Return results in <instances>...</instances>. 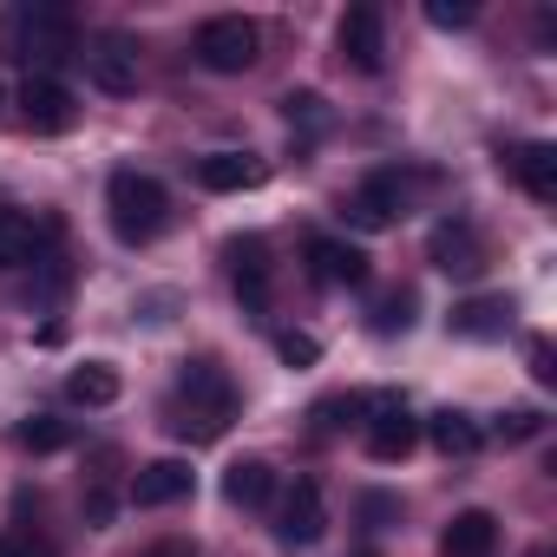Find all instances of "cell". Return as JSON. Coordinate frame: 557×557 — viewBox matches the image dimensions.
I'll return each mask as SVG.
<instances>
[{"mask_svg":"<svg viewBox=\"0 0 557 557\" xmlns=\"http://www.w3.org/2000/svg\"><path fill=\"white\" fill-rule=\"evenodd\" d=\"M47 223H34L27 210H0V269H27L47 256Z\"/></svg>","mask_w":557,"mask_h":557,"instance_id":"cell-17","label":"cell"},{"mask_svg":"<svg viewBox=\"0 0 557 557\" xmlns=\"http://www.w3.org/2000/svg\"><path fill=\"white\" fill-rule=\"evenodd\" d=\"M335 40H342V60H348L355 73L374 79V73L387 66V21H381V8H348Z\"/></svg>","mask_w":557,"mask_h":557,"instance_id":"cell-8","label":"cell"},{"mask_svg":"<svg viewBox=\"0 0 557 557\" xmlns=\"http://www.w3.org/2000/svg\"><path fill=\"white\" fill-rule=\"evenodd\" d=\"M309 269H315V283H329V289H361L368 283V256L355 243H342V236H315L309 243Z\"/></svg>","mask_w":557,"mask_h":557,"instance_id":"cell-13","label":"cell"},{"mask_svg":"<svg viewBox=\"0 0 557 557\" xmlns=\"http://www.w3.org/2000/svg\"><path fill=\"white\" fill-rule=\"evenodd\" d=\"M262 60V27L243 14H216L197 27V66L203 73H249Z\"/></svg>","mask_w":557,"mask_h":557,"instance_id":"cell-4","label":"cell"},{"mask_svg":"<svg viewBox=\"0 0 557 557\" xmlns=\"http://www.w3.org/2000/svg\"><path fill=\"white\" fill-rule=\"evenodd\" d=\"M14 446H21V453H60V446H73V426L53 420V413H34V420L14 426Z\"/></svg>","mask_w":557,"mask_h":557,"instance_id":"cell-23","label":"cell"},{"mask_svg":"<svg viewBox=\"0 0 557 557\" xmlns=\"http://www.w3.org/2000/svg\"><path fill=\"white\" fill-rule=\"evenodd\" d=\"M21 119H27V132L60 138V132H73V125H79V99H73L53 73H34V79L21 86Z\"/></svg>","mask_w":557,"mask_h":557,"instance_id":"cell-6","label":"cell"},{"mask_svg":"<svg viewBox=\"0 0 557 557\" xmlns=\"http://www.w3.org/2000/svg\"><path fill=\"white\" fill-rule=\"evenodd\" d=\"M426 256H433V269H446V275H479V269H485V236H479L466 216H446V223L433 230Z\"/></svg>","mask_w":557,"mask_h":557,"instance_id":"cell-11","label":"cell"},{"mask_svg":"<svg viewBox=\"0 0 557 557\" xmlns=\"http://www.w3.org/2000/svg\"><path fill=\"white\" fill-rule=\"evenodd\" d=\"M79 60H86V73H92L99 92H112V99H132L138 92V47L125 34H99Z\"/></svg>","mask_w":557,"mask_h":557,"instance_id":"cell-7","label":"cell"},{"mask_svg":"<svg viewBox=\"0 0 557 557\" xmlns=\"http://www.w3.org/2000/svg\"><path fill=\"white\" fill-rule=\"evenodd\" d=\"M524 557H550V544H537V550H524Z\"/></svg>","mask_w":557,"mask_h":557,"instance_id":"cell-32","label":"cell"},{"mask_svg":"<svg viewBox=\"0 0 557 557\" xmlns=\"http://www.w3.org/2000/svg\"><path fill=\"white\" fill-rule=\"evenodd\" d=\"M283 112H289V125H322V99L315 92H289Z\"/></svg>","mask_w":557,"mask_h":557,"instance_id":"cell-28","label":"cell"},{"mask_svg":"<svg viewBox=\"0 0 557 557\" xmlns=\"http://www.w3.org/2000/svg\"><path fill=\"white\" fill-rule=\"evenodd\" d=\"M407 216V177L400 171H374L355 197H348V223L355 230H387Z\"/></svg>","mask_w":557,"mask_h":557,"instance_id":"cell-9","label":"cell"},{"mask_svg":"<svg viewBox=\"0 0 557 557\" xmlns=\"http://www.w3.org/2000/svg\"><path fill=\"white\" fill-rule=\"evenodd\" d=\"M361 413H374V420H368V459L400 466V459L420 446V420L407 413L400 394H361Z\"/></svg>","mask_w":557,"mask_h":557,"instance_id":"cell-5","label":"cell"},{"mask_svg":"<svg viewBox=\"0 0 557 557\" xmlns=\"http://www.w3.org/2000/svg\"><path fill=\"white\" fill-rule=\"evenodd\" d=\"M413 309H420L413 289H387V296L374 302V335H407V329H413Z\"/></svg>","mask_w":557,"mask_h":557,"instance_id":"cell-24","label":"cell"},{"mask_svg":"<svg viewBox=\"0 0 557 557\" xmlns=\"http://www.w3.org/2000/svg\"><path fill=\"white\" fill-rule=\"evenodd\" d=\"M426 21L453 34V27H472V21H479V8H472V0H433V8H426Z\"/></svg>","mask_w":557,"mask_h":557,"instance_id":"cell-26","label":"cell"},{"mask_svg":"<svg viewBox=\"0 0 557 557\" xmlns=\"http://www.w3.org/2000/svg\"><path fill=\"white\" fill-rule=\"evenodd\" d=\"M106 216H112V236L138 249V243H151V236L164 230L171 197H164V184H158L151 171H112V184H106Z\"/></svg>","mask_w":557,"mask_h":557,"instance_id":"cell-3","label":"cell"},{"mask_svg":"<svg viewBox=\"0 0 557 557\" xmlns=\"http://www.w3.org/2000/svg\"><path fill=\"white\" fill-rule=\"evenodd\" d=\"M66 400H79V407H112V400H119V368H106V361L73 368V374H66Z\"/></svg>","mask_w":557,"mask_h":557,"instance_id":"cell-21","label":"cell"},{"mask_svg":"<svg viewBox=\"0 0 557 557\" xmlns=\"http://www.w3.org/2000/svg\"><path fill=\"white\" fill-rule=\"evenodd\" d=\"M158 557H190V550H158Z\"/></svg>","mask_w":557,"mask_h":557,"instance_id":"cell-33","label":"cell"},{"mask_svg":"<svg viewBox=\"0 0 557 557\" xmlns=\"http://www.w3.org/2000/svg\"><path fill=\"white\" fill-rule=\"evenodd\" d=\"M0 106H8V92H0Z\"/></svg>","mask_w":557,"mask_h":557,"instance_id":"cell-34","label":"cell"},{"mask_svg":"<svg viewBox=\"0 0 557 557\" xmlns=\"http://www.w3.org/2000/svg\"><path fill=\"white\" fill-rule=\"evenodd\" d=\"M426 440H433L446 459H466V453H479V440H485V433H479L459 407H446V413H433V420H426Z\"/></svg>","mask_w":557,"mask_h":557,"instance_id":"cell-22","label":"cell"},{"mask_svg":"<svg viewBox=\"0 0 557 557\" xmlns=\"http://www.w3.org/2000/svg\"><path fill=\"white\" fill-rule=\"evenodd\" d=\"M531 374H537V381H544V387H550V381H557V368H550V348H544V342H531Z\"/></svg>","mask_w":557,"mask_h":557,"instance_id":"cell-30","label":"cell"},{"mask_svg":"<svg viewBox=\"0 0 557 557\" xmlns=\"http://www.w3.org/2000/svg\"><path fill=\"white\" fill-rule=\"evenodd\" d=\"M262 177H269V164L256 151H210V158H197V184L203 190H256Z\"/></svg>","mask_w":557,"mask_h":557,"instance_id":"cell-15","label":"cell"},{"mask_svg":"<svg viewBox=\"0 0 557 557\" xmlns=\"http://www.w3.org/2000/svg\"><path fill=\"white\" fill-rule=\"evenodd\" d=\"M86 518H92V524H106V518H112V492H99V485H92V498H86Z\"/></svg>","mask_w":557,"mask_h":557,"instance_id":"cell-31","label":"cell"},{"mask_svg":"<svg viewBox=\"0 0 557 557\" xmlns=\"http://www.w3.org/2000/svg\"><path fill=\"white\" fill-rule=\"evenodd\" d=\"M537 426H544V413H531V407H511V413L498 420V440H511V446H518V440H537Z\"/></svg>","mask_w":557,"mask_h":557,"instance_id":"cell-27","label":"cell"},{"mask_svg":"<svg viewBox=\"0 0 557 557\" xmlns=\"http://www.w3.org/2000/svg\"><path fill=\"white\" fill-rule=\"evenodd\" d=\"M322 531H329L322 485H315V479H296L289 498H283V524H275V537H283V544H315Z\"/></svg>","mask_w":557,"mask_h":557,"instance_id":"cell-12","label":"cell"},{"mask_svg":"<svg viewBox=\"0 0 557 557\" xmlns=\"http://www.w3.org/2000/svg\"><path fill=\"white\" fill-rule=\"evenodd\" d=\"M177 498H190V466L184 459H151L132 479V505L138 511H158V505H177Z\"/></svg>","mask_w":557,"mask_h":557,"instance_id":"cell-16","label":"cell"},{"mask_svg":"<svg viewBox=\"0 0 557 557\" xmlns=\"http://www.w3.org/2000/svg\"><path fill=\"white\" fill-rule=\"evenodd\" d=\"M73 40H79V27H73L66 8H53V0H14L8 21H0V47H8V60H21V66H34V60L53 66V60L73 53Z\"/></svg>","mask_w":557,"mask_h":557,"instance_id":"cell-2","label":"cell"},{"mask_svg":"<svg viewBox=\"0 0 557 557\" xmlns=\"http://www.w3.org/2000/svg\"><path fill=\"white\" fill-rule=\"evenodd\" d=\"M236 413V387L223 381L216 361H184L177 374V394H171V433L190 440V446H210Z\"/></svg>","mask_w":557,"mask_h":557,"instance_id":"cell-1","label":"cell"},{"mask_svg":"<svg viewBox=\"0 0 557 557\" xmlns=\"http://www.w3.org/2000/svg\"><path fill=\"white\" fill-rule=\"evenodd\" d=\"M0 557H53L40 537H0Z\"/></svg>","mask_w":557,"mask_h":557,"instance_id":"cell-29","label":"cell"},{"mask_svg":"<svg viewBox=\"0 0 557 557\" xmlns=\"http://www.w3.org/2000/svg\"><path fill=\"white\" fill-rule=\"evenodd\" d=\"M446 329L466 335V342H498V335L511 329V302H505V296H472V302H459V309L446 315Z\"/></svg>","mask_w":557,"mask_h":557,"instance_id":"cell-18","label":"cell"},{"mask_svg":"<svg viewBox=\"0 0 557 557\" xmlns=\"http://www.w3.org/2000/svg\"><path fill=\"white\" fill-rule=\"evenodd\" d=\"M505 171L518 177V190H524L531 203H557V145L531 138V145H518V151L505 158Z\"/></svg>","mask_w":557,"mask_h":557,"instance_id":"cell-14","label":"cell"},{"mask_svg":"<svg viewBox=\"0 0 557 557\" xmlns=\"http://www.w3.org/2000/svg\"><path fill=\"white\" fill-rule=\"evenodd\" d=\"M275 355H283V368H315L322 361V342L302 335V329H283V335H275Z\"/></svg>","mask_w":557,"mask_h":557,"instance_id":"cell-25","label":"cell"},{"mask_svg":"<svg viewBox=\"0 0 557 557\" xmlns=\"http://www.w3.org/2000/svg\"><path fill=\"white\" fill-rule=\"evenodd\" d=\"M492 544H498V518L492 511H453V524L440 531V550L446 557H492Z\"/></svg>","mask_w":557,"mask_h":557,"instance_id":"cell-19","label":"cell"},{"mask_svg":"<svg viewBox=\"0 0 557 557\" xmlns=\"http://www.w3.org/2000/svg\"><path fill=\"white\" fill-rule=\"evenodd\" d=\"M269 492H275V472H269V459H230V466H223V498H230L236 511H256V505H269Z\"/></svg>","mask_w":557,"mask_h":557,"instance_id":"cell-20","label":"cell"},{"mask_svg":"<svg viewBox=\"0 0 557 557\" xmlns=\"http://www.w3.org/2000/svg\"><path fill=\"white\" fill-rule=\"evenodd\" d=\"M223 262H230V283H236L243 309H269V243L262 236H230Z\"/></svg>","mask_w":557,"mask_h":557,"instance_id":"cell-10","label":"cell"}]
</instances>
